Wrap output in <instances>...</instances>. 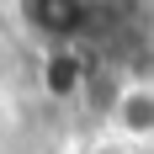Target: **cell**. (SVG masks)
Instances as JSON below:
<instances>
[{
  "label": "cell",
  "mask_w": 154,
  "mask_h": 154,
  "mask_svg": "<svg viewBox=\"0 0 154 154\" xmlns=\"http://www.w3.org/2000/svg\"><path fill=\"white\" fill-rule=\"evenodd\" d=\"M27 21L48 37H69L80 21V0H27Z\"/></svg>",
  "instance_id": "1"
}]
</instances>
